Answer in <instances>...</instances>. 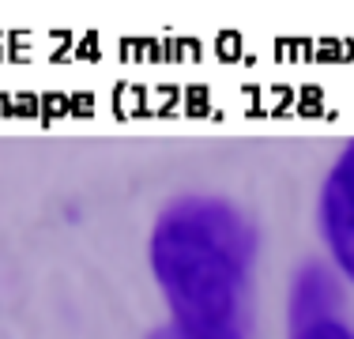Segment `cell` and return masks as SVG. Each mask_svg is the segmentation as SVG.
<instances>
[{
    "mask_svg": "<svg viewBox=\"0 0 354 339\" xmlns=\"http://www.w3.org/2000/svg\"><path fill=\"white\" fill-rule=\"evenodd\" d=\"M257 230L218 196H181L151 230V268L174 309V328L192 339H241L245 283Z\"/></svg>",
    "mask_w": 354,
    "mask_h": 339,
    "instance_id": "1",
    "label": "cell"
},
{
    "mask_svg": "<svg viewBox=\"0 0 354 339\" xmlns=\"http://www.w3.org/2000/svg\"><path fill=\"white\" fill-rule=\"evenodd\" d=\"M320 226L332 245L335 264L354 279V143L343 151V158L328 174L320 192Z\"/></svg>",
    "mask_w": 354,
    "mask_h": 339,
    "instance_id": "2",
    "label": "cell"
},
{
    "mask_svg": "<svg viewBox=\"0 0 354 339\" xmlns=\"http://www.w3.org/2000/svg\"><path fill=\"white\" fill-rule=\"evenodd\" d=\"M343 309V294L339 283L332 279V271H324L320 264H309L294 279V294H290V336L306 332L313 324L324 320H339L335 313Z\"/></svg>",
    "mask_w": 354,
    "mask_h": 339,
    "instance_id": "3",
    "label": "cell"
},
{
    "mask_svg": "<svg viewBox=\"0 0 354 339\" xmlns=\"http://www.w3.org/2000/svg\"><path fill=\"white\" fill-rule=\"evenodd\" d=\"M290 339H354V332L343 320H324V324H313V328H306V332H298Z\"/></svg>",
    "mask_w": 354,
    "mask_h": 339,
    "instance_id": "4",
    "label": "cell"
},
{
    "mask_svg": "<svg viewBox=\"0 0 354 339\" xmlns=\"http://www.w3.org/2000/svg\"><path fill=\"white\" fill-rule=\"evenodd\" d=\"M147 339H192V336H185L181 328H174V324H162V328H155Z\"/></svg>",
    "mask_w": 354,
    "mask_h": 339,
    "instance_id": "5",
    "label": "cell"
}]
</instances>
